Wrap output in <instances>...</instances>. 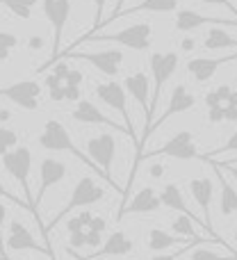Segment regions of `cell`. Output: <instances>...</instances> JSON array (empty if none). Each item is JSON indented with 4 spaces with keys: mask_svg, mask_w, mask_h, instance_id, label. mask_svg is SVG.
<instances>
[{
    "mask_svg": "<svg viewBox=\"0 0 237 260\" xmlns=\"http://www.w3.org/2000/svg\"><path fill=\"white\" fill-rule=\"evenodd\" d=\"M162 155L176 157V160H194V157H198V148H196V142H194V135L189 133V130H180V133H176L174 137L164 144V146H160V148H155V151H148V153H144V155L134 157L132 171H130V178H128V185H125L123 203H121V206H125V199L130 197V187H132L134 174H137V169H139V162L142 160H153V157H162Z\"/></svg>",
    "mask_w": 237,
    "mask_h": 260,
    "instance_id": "cell-1",
    "label": "cell"
},
{
    "mask_svg": "<svg viewBox=\"0 0 237 260\" xmlns=\"http://www.w3.org/2000/svg\"><path fill=\"white\" fill-rule=\"evenodd\" d=\"M87 41H112V44H121L132 50H148L153 41V27L148 23H134V25L123 27L114 35H82L66 50H73L78 44H87Z\"/></svg>",
    "mask_w": 237,
    "mask_h": 260,
    "instance_id": "cell-2",
    "label": "cell"
},
{
    "mask_svg": "<svg viewBox=\"0 0 237 260\" xmlns=\"http://www.w3.org/2000/svg\"><path fill=\"white\" fill-rule=\"evenodd\" d=\"M103 197H105V189L100 187L91 176H82V178L76 183V187H73L71 197H69V203L57 212V215H55V219L44 229V238H48V233L69 215V212L78 210V208H85V206H94V203L103 201Z\"/></svg>",
    "mask_w": 237,
    "mask_h": 260,
    "instance_id": "cell-3",
    "label": "cell"
},
{
    "mask_svg": "<svg viewBox=\"0 0 237 260\" xmlns=\"http://www.w3.org/2000/svg\"><path fill=\"white\" fill-rule=\"evenodd\" d=\"M39 146H41V148H46V151H62V153H71V155H76L78 160H82L85 165H89L91 169H94L98 176H103V174H100L98 167H96L91 160H87L85 153H82L80 148H78L76 144H73L71 135H69V130L64 128V123L55 121V119L46 121V126H44V130H41V135H39Z\"/></svg>",
    "mask_w": 237,
    "mask_h": 260,
    "instance_id": "cell-4",
    "label": "cell"
},
{
    "mask_svg": "<svg viewBox=\"0 0 237 260\" xmlns=\"http://www.w3.org/2000/svg\"><path fill=\"white\" fill-rule=\"evenodd\" d=\"M41 7H44L46 21L53 27V57H50V62H46L39 69V71H44V69L57 64L59 55H62V35L69 23V16H71V0H44Z\"/></svg>",
    "mask_w": 237,
    "mask_h": 260,
    "instance_id": "cell-5",
    "label": "cell"
},
{
    "mask_svg": "<svg viewBox=\"0 0 237 260\" xmlns=\"http://www.w3.org/2000/svg\"><path fill=\"white\" fill-rule=\"evenodd\" d=\"M3 167L7 169V174L21 185V189L25 192V203L32 208V215H37L35 210V199L30 192V171H32V153L27 146H16L14 151H9L3 157Z\"/></svg>",
    "mask_w": 237,
    "mask_h": 260,
    "instance_id": "cell-6",
    "label": "cell"
},
{
    "mask_svg": "<svg viewBox=\"0 0 237 260\" xmlns=\"http://www.w3.org/2000/svg\"><path fill=\"white\" fill-rule=\"evenodd\" d=\"M196 105V99H194V94H189L187 91V87L185 85H176L174 87V91H171V99H169V105H166V110L160 114V119L157 121H153L151 123V128H146L144 130V135H142V139H139V144H137V155L134 157H139L142 155V148H144V144H146V139L151 137V133L153 130H157L162 126L164 121H169L171 117H176V114H183V112H189V110Z\"/></svg>",
    "mask_w": 237,
    "mask_h": 260,
    "instance_id": "cell-7",
    "label": "cell"
},
{
    "mask_svg": "<svg viewBox=\"0 0 237 260\" xmlns=\"http://www.w3.org/2000/svg\"><path fill=\"white\" fill-rule=\"evenodd\" d=\"M87 155L100 169L103 178H108L114 185L112 165H114V155H117V137L112 133H100L96 137H91L87 142Z\"/></svg>",
    "mask_w": 237,
    "mask_h": 260,
    "instance_id": "cell-8",
    "label": "cell"
},
{
    "mask_svg": "<svg viewBox=\"0 0 237 260\" xmlns=\"http://www.w3.org/2000/svg\"><path fill=\"white\" fill-rule=\"evenodd\" d=\"M125 87L119 85L117 80H110V82H98L96 85V96L103 101L105 105H110L112 110L123 117V128L128 130V137L132 142H137V135H134V126H132V117H130V110H128V99H125ZM139 144V142H137Z\"/></svg>",
    "mask_w": 237,
    "mask_h": 260,
    "instance_id": "cell-9",
    "label": "cell"
},
{
    "mask_svg": "<svg viewBox=\"0 0 237 260\" xmlns=\"http://www.w3.org/2000/svg\"><path fill=\"white\" fill-rule=\"evenodd\" d=\"M148 62H151L153 82H155V87H153V99H151V114H155L157 103H160L162 87L166 85V80H169L176 73V69H178V53H151Z\"/></svg>",
    "mask_w": 237,
    "mask_h": 260,
    "instance_id": "cell-10",
    "label": "cell"
},
{
    "mask_svg": "<svg viewBox=\"0 0 237 260\" xmlns=\"http://www.w3.org/2000/svg\"><path fill=\"white\" fill-rule=\"evenodd\" d=\"M189 192H192L194 201H196V206L201 208V212H203V226H206V231L210 233L212 240L221 242L219 235L215 233V226H212V215H210L212 197H215V185H212V178H208V176L192 178V180H189ZM221 244H226V242H221Z\"/></svg>",
    "mask_w": 237,
    "mask_h": 260,
    "instance_id": "cell-11",
    "label": "cell"
},
{
    "mask_svg": "<svg viewBox=\"0 0 237 260\" xmlns=\"http://www.w3.org/2000/svg\"><path fill=\"white\" fill-rule=\"evenodd\" d=\"M39 96H41V85L37 80H21L0 89V99H9L12 103H16L18 108L27 110V112L39 110Z\"/></svg>",
    "mask_w": 237,
    "mask_h": 260,
    "instance_id": "cell-12",
    "label": "cell"
},
{
    "mask_svg": "<svg viewBox=\"0 0 237 260\" xmlns=\"http://www.w3.org/2000/svg\"><path fill=\"white\" fill-rule=\"evenodd\" d=\"M59 57H76V59H85V62H89L94 69H98L100 73H105V76L110 78H117L119 71H121V62H123V53L121 50H103V53H78V50H71V53H66L64 50Z\"/></svg>",
    "mask_w": 237,
    "mask_h": 260,
    "instance_id": "cell-13",
    "label": "cell"
},
{
    "mask_svg": "<svg viewBox=\"0 0 237 260\" xmlns=\"http://www.w3.org/2000/svg\"><path fill=\"white\" fill-rule=\"evenodd\" d=\"M123 87H125V91H128V94L132 96L139 105H142L144 117H146V126H144V130H146L153 123V114H151V82H148V76L144 71L130 73V76L125 78Z\"/></svg>",
    "mask_w": 237,
    "mask_h": 260,
    "instance_id": "cell-14",
    "label": "cell"
},
{
    "mask_svg": "<svg viewBox=\"0 0 237 260\" xmlns=\"http://www.w3.org/2000/svg\"><path fill=\"white\" fill-rule=\"evenodd\" d=\"M219 25V27H237V18H219V16H206V14L192 12V9H180L176 14V30L178 32H192L201 25Z\"/></svg>",
    "mask_w": 237,
    "mask_h": 260,
    "instance_id": "cell-15",
    "label": "cell"
},
{
    "mask_svg": "<svg viewBox=\"0 0 237 260\" xmlns=\"http://www.w3.org/2000/svg\"><path fill=\"white\" fill-rule=\"evenodd\" d=\"M64 178H66V165H64L62 160H55V157H44V160H41V169H39V192H37V197H35V210H37V206L41 203L44 194L48 192L53 185L62 183Z\"/></svg>",
    "mask_w": 237,
    "mask_h": 260,
    "instance_id": "cell-16",
    "label": "cell"
},
{
    "mask_svg": "<svg viewBox=\"0 0 237 260\" xmlns=\"http://www.w3.org/2000/svg\"><path fill=\"white\" fill-rule=\"evenodd\" d=\"M7 247L12 249V251H37V253H44V256L53 258L50 249L46 247V244H39V242H37V240L32 238V233H30V231H27L18 219H14L12 224H9Z\"/></svg>",
    "mask_w": 237,
    "mask_h": 260,
    "instance_id": "cell-17",
    "label": "cell"
},
{
    "mask_svg": "<svg viewBox=\"0 0 237 260\" xmlns=\"http://www.w3.org/2000/svg\"><path fill=\"white\" fill-rule=\"evenodd\" d=\"M162 201H160V194L155 192L153 187H142L123 208H119L117 212V219L125 215H146V212H155L160 210Z\"/></svg>",
    "mask_w": 237,
    "mask_h": 260,
    "instance_id": "cell-18",
    "label": "cell"
},
{
    "mask_svg": "<svg viewBox=\"0 0 237 260\" xmlns=\"http://www.w3.org/2000/svg\"><path fill=\"white\" fill-rule=\"evenodd\" d=\"M71 117L76 119L78 123H87V126H110V128H117L121 133L128 135V130L121 126V123H114L110 117H105V114L98 110V105H94L91 101H80V103L73 108Z\"/></svg>",
    "mask_w": 237,
    "mask_h": 260,
    "instance_id": "cell-19",
    "label": "cell"
},
{
    "mask_svg": "<svg viewBox=\"0 0 237 260\" xmlns=\"http://www.w3.org/2000/svg\"><path fill=\"white\" fill-rule=\"evenodd\" d=\"M235 59H237V53H230V55H226V57H212V59L210 57H194L187 62V71L192 73V78L196 82H208L217 73V69L228 62H235Z\"/></svg>",
    "mask_w": 237,
    "mask_h": 260,
    "instance_id": "cell-20",
    "label": "cell"
},
{
    "mask_svg": "<svg viewBox=\"0 0 237 260\" xmlns=\"http://www.w3.org/2000/svg\"><path fill=\"white\" fill-rule=\"evenodd\" d=\"M134 249V242L123 233V231H114L108 240L103 242V247L98 251H94L89 258L85 260H96V258H112V256H128Z\"/></svg>",
    "mask_w": 237,
    "mask_h": 260,
    "instance_id": "cell-21",
    "label": "cell"
},
{
    "mask_svg": "<svg viewBox=\"0 0 237 260\" xmlns=\"http://www.w3.org/2000/svg\"><path fill=\"white\" fill-rule=\"evenodd\" d=\"M160 201H162V206L169 208V210H176V212H180V215H187V217H192L194 221H198L196 215H194V212L189 210V206L185 203L183 192H180V187L176 183H169V185H164V187H162Z\"/></svg>",
    "mask_w": 237,
    "mask_h": 260,
    "instance_id": "cell-22",
    "label": "cell"
},
{
    "mask_svg": "<svg viewBox=\"0 0 237 260\" xmlns=\"http://www.w3.org/2000/svg\"><path fill=\"white\" fill-rule=\"evenodd\" d=\"M215 174L219 178V185H221V194H219V210L224 217H230L237 212V189L233 185L226 180V176L221 174V167L215 165Z\"/></svg>",
    "mask_w": 237,
    "mask_h": 260,
    "instance_id": "cell-23",
    "label": "cell"
},
{
    "mask_svg": "<svg viewBox=\"0 0 237 260\" xmlns=\"http://www.w3.org/2000/svg\"><path fill=\"white\" fill-rule=\"evenodd\" d=\"M201 240V238H198ZM192 240H185V238H178V235H171L162 229H151L148 231V249L151 251H164V249H171L176 244H189Z\"/></svg>",
    "mask_w": 237,
    "mask_h": 260,
    "instance_id": "cell-24",
    "label": "cell"
},
{
    "mask_svg": "<svg viewBox=\"0 0 237 260\" xmlns=\"http://www.w3.org/2000/svg\"><path fill=\"white\" fill-rule=\"evenodd\" d=\"M176 9H178V0H144V3L134 5V7L123 9L117 18L130 16V14H139V12H176ZM117 18H114V21H117Z\"/></svg>",
    "mask_w": 237,
    "mask_h": 260,
    "instance_id": "cell-25",
    "label": "cell"
},
{
    "mask_svg": "<svg viewBox=\"0 0 237 260\" xmlns=\"http://www.w3.org/2000/svg\"><path fill=\"white\" fill-rule=\"evenodd\" d=\"M203 48L206 50L237 48V39L230 37L226 30H221V27H212V30H208V37H206V41H203Z\"/></svg>",
    "mask_w": 237,
    "mask_h": 260,
    "instance_id": "cell-26",
    "label": "cell"
},
{
    "mask_svg": "<svg viewBox=\"0 0 237 260\" xmlns=\"http://www.w3.org/2000/svg\"><path fill=\"white\" fill-rule=\"evenodd\" d=\"M0 5H5L7 9H12L14 16L23 18V21H30L37 0H0Z\"/></svg>",
    "mask_w": 237,
    "mask_h": 260,
    "instance_id": "cell-27",
    "label": "cell"
},
{
    "mask_svg": "<svg viewBox=\"0 0 237 260\" xmlns=\"http://www.w3.org/2000/svg\"><path fill=\"white\" fill-rule=\"evenodd\" d=\"M174 233H178V238H185V240H198L196 231H194V219L187 215H178L171 224Z\"/></svg>",
    "mask_w": 237,
    "mask_h": 260,
    "instance_id": "cell-28",
    "label": "cell"
},
{
    "mask_svg": "<svg viewBox=\"0 0 237 260\" xmlns=\"http://www.w3.org/2000/svg\"><path fill=\"white\" fill-rule=\"evenodd\" d=\"M18 46V37L14 32H5L0 30V62H7L12 50Z\"/></svg>",
    "mask_w": 237,
    "mask_h": 260,
    "instance_id": "cell-29",
    "label": "cell"
},
{
    "mask_svg": "<svg viewBox=\"0 0 237 260\" xmlns=\"http://www.w3.org/2000/svg\"><path fill=\"white\" fill-rule=\"evenodd\" d=\"M18 146V135L12 128H3L0 126V157H5L9 151Z\"/></svg>",
    "mask_w": 237,
    "mask_h": 260,
    "instance_id": "cell-30",
    "label": "cell"
},
{
    "mask_svg": "<svg viewBox=\"0 0 237 260\" xmlns=\"http://www.w3.org/2000/svg\"><path fill=\"white\" fill-rule=\"evenodd\" d=\"M91 219H94V215L91 212H80V215H76V217H71V219L66 221V231H69V235L71 233H82V231H87L89 229V224H91Z\"/></svg>",
    "mask_w": 237,
    "mask_h": 260,
    "instance_id": "cell-31",
    "label": "cell"
},
{
    "mask_svg": "<svg viewBox=\"0 0 237 260\" xmlns=\"http://www.w3.org/2000/svg\"><path fill=\"white\" fill-rule=\"evenodd\" d=\"M203 242H208L206 238H201V240H192L189 244H185V247H180V251H174V253H157V256H153L151 260H178L180 256H185V253L189 251V249H194V247H201Z\"/></svg>",
    "mask_w": 237,
    "mask_h": 260,
    "instance_id": "cell-32",
    "label": "cell"
},
{
    "mask_svg": "<svg viewBox=\"0 0 237 260\" xmlns=\"http://www.w3.org/2000/svg\"><path fill=\"white\" fill-rule=\"evenodd\" d=\"M237 151V130L233 135L228 137V142L224 144V146H219L217 151H212V153H208V155H201V160H212V157H217V155H224V153H233Z\"/></svg>",
    "mask_w": 237,
    "mask_h": 260,
    "instance_id": "cell-33",
    "label": "cell"
},
{
    "mask_svg": "<svg viewBox=\"0 0 237 260\" xmlns=\"http://www.w3.org/2000/svg\"><path fill=\"white\" fill-rule=\"evenodd\" d=\"M192 260H237L235 256H219V253L210 251L206 247H196L192 251Z\"/></svg>",
    "mask_w": 237,
    "mask_h": 260,
    "instance_id": "cell-34",
    "label": "cell"
},
{
    "mask_svg": "<svg viewBox=\"0 0 237 260\" xmlns=\"http://www.w3.org/2000/svg\"><path fill=\"white\" fill-rule=\"evenodd\" d=\"M0 199H7V201L16 203V206H18V208H25V210H30V212H32V208H30V206H27V203H25V201H18V199H16V197H14V194H12V192H9V189H7V187H5V185H3V180H0Z\"/></svg>",
    "mask_w": 237,
    "mask_h": 260,
    "instance_id": "cell-35",
    "label": "cell"
},
{
    "mask_svg": "<svg viewBox=\"0 0 237 260\" xmlns=\"http://www.w3.org/2000/svg\"><path fill=\"white\" fill-rule=\"evenodd\" d=\"M69 247H71V249H82V247H87V231L69 235Z\"/></svg>",
    "mask_w": 237,
    "mask_h": 260,
    "instance_id": "cell-36",
    "label": "cell"
},
{
    "mask_svg": "<svg viewBox=\"0 0 237 260\" xmlns=\"http://www.w3.org/2000/svg\"><path fill=\"white\" fill-rule=\"evenodd\" d=\"M208 121H210V123H221V121H226V105L208 110Z\"/></svg>",
    "mask_w": 237,
    "mask_h": 260,
    "instance_id": "cell-37",
    "label": "cell"
},
{
    "mask_svg": "<svg viewBox=\"0 0 237 260\" xmlns=\"http://www.w3.org/2000/svg\"><path fill=\"white\" fill-rule=\"evenodd\" d=\"M7 208L3 206V203H0V253H3V256H7V251H5V249H7V242H5V238H3V224H5V219H7Z\"/></svg>",
    "mask_w": 237,
    "mask_h": 260,
    "instance_id": "cell-38",
    "label": "cell"
},
{
    "mask_svg": "<svg viewBox=\"0 0 237 260\" xmlns=\"http://www.w3.org/2000/svg\"><path fill=\"white\" fill-rule=\"evenodd\" d=\"M123 3H125V0H119V3H117V7H114V9H112V14H110V18H105V21L100 23V27L110 25V23H112V21L119 16L121 12H123ZM100 27H98V30H94V32H89V35H98V32H100Z\"/></svg>",
    "mask_w": 237,
    "mask_h": 260,
    "instance_id": "cell-39",
    "label": "cell"
},
{
    "mask_svg": "<svg viewBox=\"0 0 237 260\" xmlns=\"http://www.w3.org/2000/svg\"><path fill=\"white\" fill-rule=\"evenodd\" d=\"M82 80H85V76H82L78 69H71V73H69V78H66V82H64V85H69V87H80Z\"/></svg>",
    "mask_w": 237,
    "mask_h": 260,
    "instance_id": "cell-40",
    "label": "cell"
},
{
    "mask_svg": "<svg viewBox=\"0 0 237 260\" xmlns=\"http://www.w3.org/2000/svg\"><path fill=\"white\" fill-rule=\"evenodd\" d=\"M105 229H108V221H105L103 217H96V215H94V219H91V224H89V229H87V231H94V233H100V235H103Z\"/></svg>",
    "mask_w": 237,
    "mask_h": 260,
    "instance_id": "cell-41",
    "label": "cell"
},
{
    "mask_svg": "<svg viewBox=\"0 0 237 260\" xmlns=\"http://www.w3.org/2000/svg\"><path fill=\"white\" fill-rule=\"evenodd\" d=\"M100 242H103V235L94 233V231H87V247H91V249H96V251H98V244Z\"/></svg>",
    "mask_w": 237,
    "mask_h": 260,
    "instance_id": "cell-42",
    "label": "cell"
},
{
    "mask_svg": "<svg viewBox=\"0 0 237 260\" xmlns=\"http://www.w3.org/2000/svg\"><path fill=\"white\" fill-rule=\"evenodd\" d=\"M69 73H71V69H69L64 62H57V64H55V71H53V76H57L62 82H66Z\"/></svg>",
    "mask_w": 237,
    "mask_h": 260,
    "instance_id": "cell-43",
    "label": "cell"
},
{
    "mask_svg": "<svg viewBox=\"0 0 237 260\" xmlns=\"http://www.w3.org/2000/svg\"><path fill=\"white\" fill-rule=\"evenodd\" d=\"M91 3H94V7H96V25H94V30H98L100 27V16H103V12H105V3H108V0H91Z\"/></svg>",
    "mask_w": 237,
    "mask_h": 260,
    "instance_id": "cell-44",
    "label": "cell"
},
{
    "mask_svg": "<svg viewBox=\"0 0 237 260\" xmlns=\"http://www.w3.org/2000/svg\"><path fill=\"white\" fill-rule=\"evenodd\" d=\"M215 94L219 96V101L226 105V103H228V99H230V94H233V89H230V85H219L215 89Z\"/></svg>",
    "mask_w": 237,
    "mask_h": 260,
    "instance_id": "cell-45",
    "label": "cell"
},
{
    "mask_svg": "<svg viewBox=\"0 0 237 260\" xmlns=\"http://www.w3.org/2000/svg\"><path fill=\"white\" fill-rule=\"evenodd\" d=\"M64 94H66V101L80 103V87H69V85H64Z\"/></svg>",
    "mask_w": 237,
    "mask_h": 260,
    "instance_id": "cell-46",
    "label": "cell"
},
{
    "mask_svg": "<svg viewBox=\"0 0 237 260\" xmlns=\"http://www.w3.org/2000/svg\"><path fill=\"white\" fill-rule=\"evenodd\" d=\"M201 3H206V5H221V7L230 9V14H235V16H237V7L230 3V0H201Z\"/></svg>",
    "mask_w": 237,
    "mask_h": 260,
    "instance_id": "cell-47",
    "label": "cell"
},
{
    "mask_svg": "<svg viewBox=\"0 0 237 260\" xmlns=\"http://www.w3.org/2000/svg\"><path fill=\"white\" fill-rule=\"evenodd\" d=\"M206 105H208V110H212V108H221V101H219V96L215 94V91H210V94L206 96Z\"/></svg>",
    "mask_w": 237,
    "mask_h": 260,
    "instance_id": "cell-48",
    "label": "cell"
},
{
    "mask_svg": "<svg viewBox=\"0 0 237 260\" xmlns=\"http://www.w3.org/2000/svg\"><path fill=\"white\" fill-rule=\"evenodd\" d=\"M44 85L48 87V91H50V89H57V87H64V82L59 80L57 76H48V78H46V82H44Z\"/></svg>",
    "mask_w": 237,
    "mask_h": 260,
    "instance_id": "cell-49",
    "label": "cell"
},
{
    "mask_svg": "<svg viewBox=\"0 0 237 260\" xmlns=\"http://www.w3.org/2000/svg\"><path fill=\"white\" fill-rule=\"evenodd\" d=\"M48 94H50V101H57V103H59V101H66V94H64V87H57V89H50Z\"/></svg>",
    "mask_w": 237,
    "mask_h": 260,
    "instance_id": "cell-50",
    "label": "cell"
},
{
    "mask_svg": "<svg viewBox=\"0 0 237 260\" xmlns=\"http://www.w3.org/2000/svg\"><path fill=\"white\" fill-rule=\"evenodd\" d=\"M226 121L237 123V108H230V105H226Z\"/></svg>",
    "mask_w": 237,
    "mask_h": 260,
    "instance_id": "cell-51",
    "label": "cell"
},
{
    "mask_svg": "<svg viewBox=\"0 0 237 260\" xmlns=\"http://www.w3.org/2000/svg\"><path fill=\"white\" fill-rule=\"evenodd\" d=\"M162 174H164V167H160V165L151 167V176H155V178H160Z\"/></svg>",
    "mask_w": 237,
    "mask_h": 260,
    "instance_id": "cell-52",
    "label": "cell"
},
{
    "mask_svg": "<svg viewBox=\"0 0 237 260\" xmlns=\"http://www.w3.org/2000/svg\"><path fill=\"white\" fill-rule=\"evenodd\" d=\"M180 48H183V50H192V48H194V39H183Z\"/></svg>",
    "mask_w": 237,
    "mask_h": 260,
    "instance_id": "cell-53",
    "label": "cell"
},
{
    "mask_svg": "<svg viewBox=\"0 0 237 260\" xmlns=\"http://www.w3.org/2000/svg\"><path fill=\"white\" fill-rule=\"evenodd\" d=\"M226 105H230V108H237V91L230 94V99H228V103H226Z\"/></svg>",
    "mask_w": 237,
    "mask_h": 260,
    "instance_id": "cell-54",
    "label": "cell"
},
{
    "mask_svg": "<svg viewBox=\"0 0 237 260\" xmlns=\"http://www.w3.org/2000/svg\"><path fill=\"white\" fill-rule=\"evenodd\" d=\"M9 117H12V114H9L7 110H0V121H7Z\"/></svg>",
    "mask_w": 237,
    "mask_h": 260,
    "instance_id": "cell-55",
    "label": "cell"
},
{
    "mask_svg": "<svg viewBox=\"0 0 237 260\" xmlns=\"http://www.w3.org/2000/svg\"><path fill=\"white\" fill-rule=\"evenodd\" d=\"M226 169H230V171H233V176L237 178V169H235V167H226Z\"/></svg>",
    "mask_w": 237,
    "mask_h": 260,
    "instance_id": "cell-56",
    "label": "cell"
},
{
    "mask_svg": "<svg viewBox=\"0 0 237 260\" xmlns=\"http://www.w3.org/2000/svg\"><path fill=\"white\" fill-rule=\"evenodd\" d=\"M235 162H237V157H235V160H228V162H226V165H235Z\"/></svg>",
    "mask_w": 237,
    "mask_h": 260,
    "instance_id": "cell-57",
    "label": "cell"
},
{
    "mask_svg": "<svg viewBox=\"0 0 237 260\" xmlns=\"http://www.w3.org/2000/svg\"><path fill=\"white\" fill-rule=\"evenodd\" d=\"M235 244H237V231H235Z\"/></svg>",
    "mask_w": 237,
    "mask_h": 260,
    "instance_id": "cell-58",
    "label": "cell"
},
{
    "mask_svg": "<svg viewBox=\"0 0 237 260\" xmlns=\"http://www.w3.org/2000/svg\"><path fill=\"white\" fill-rule=\"evenodd\" d=\"M0 260H9V258H5V256H0Z\"/></svg>",
    "mask_w": 237,
    "mask_h": 260,
    "instance_id": "cell-59",
    "label": "cell"
},
{
    "mask_svg": "<svg viewBox=\"0 0 237 260\" xmlns=\"http://www.w3.org/2000/svg\"><path fill=\"white\" fill-rule=\"evenodd\" d=\"M0 256H3V253H0ZM5 258H7V256H5Z\"/></svg>",
    "mask_w": 237,
    "mask_h": 260,
    "instance_id": "cell-60",
    "label": "cell"
},
{
    "mask_svg": "<svg viewBox=\"0 0 237 260\" xmlns=\"http://www.w3.org/2000/svg\"><path fill=\"white\" fill-rule=\"evenodd\" d=\"M80 260H85V258H80Z\"/></svg>",
    "mask_w": 237,
    "mask_h": 260,
    "instance_id": "cell-61",
    "label": "cell"
},
{
    "mask_svg": "<svg viewBox=\"0 0 237 260\" xmlns=\"http://www.w3.org/2000/svg\"><path fill=\"white\" fill-rule=\"evenodd\" d=\"M134 260H137V258H134Z\"/></svg>",
    "mask_w": 237,
    "mask_h": 260,
    "instance_id": "cell-62",
    "label": "cell"
}]
</instances>
